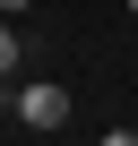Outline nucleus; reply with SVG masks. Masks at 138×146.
<instances>
[{"label":"nucleus","mask_w":138,"mask_h":146,"mask_svg":"<svg viewBox=\"0 0 138 146\" xmlns=\"http://www.w3.org/2000/svg\"><path fill=\"white\" fill-rule=\"evenodd\" d=\"M17 129H69V86L26 78V86H17Z\"/></svg>","instance_id":"nucleus-1"},{"label":"nucleus","mask_w":138,"mask_h":146,"mask_svg":"<svg viewBox=\"0 0 138 146\" xmlns=\"http://www.w3.org/2000/svg\"><path fill=\"white\" fill-rule=\"evenodd\" d=\"M17 60H26V52H17V26H9V17H0V78H9V69H17Z\"/></svg>","instance_id":"nucleus-2"},{"label":"nucleus","mask_w":138,"mask_h":146,"mask_svg":"<svg viewBox=\"0 0 138 146\" xmlns=\"http://www.w3.org/2000/svg\"><path fill=\"white\" fill-rule=\"evenodd\" d=\"M104 146H138V129H104Z\"/></svg>","instance_id":"nucleus-3"},{"label":"nucleus","mask_w":138,"mask_h":146,"mask_svg":"<svg viewBox=\"0 0 138 146\" xmlns=\"http://www.w3.org/2000/svg\"><path fill=\"white\" fill-rule=\"evenodd\" d=\"M17 9H26V0H0V17H17Z\"/></svg>","instance_id":"nucleus-4"},{"label":"nucleus","mask_w":138,"mask_h":146,"mask_svg":"<svg viewBox=\"0 0 138 146\" xmlns=\"http://www.w3.org/2000/svg\"><path fill=\"white\" fill-rule=\"evenodd\" d=\"M129 17H138V0H129Z\"/></svg>","instance_id":"nucleus-5"}]
</instances>
